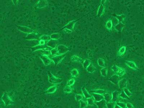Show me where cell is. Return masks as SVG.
<instances>
[{
	"mask_svg": "<svg viewBox=\"0 0 144 108\" xmlns=\"http://www.w3.org/2000/svg\"><path fill=\"white\" fill-rule=\"evenodd\" d=\"M124 92L129 97H131L132 95V93L130 92L129 89L128 88H125L124 89Z\"/></svg>",
	"mask_w": 144,
	"mask_h": 108,
	"instance_id": "60d3db41",
	"label": "cell"
},
{
	"mask_svg": "<svg viewBox=\"0 0 144 108\" xmlns=\"http://www.w3.org/2000/svg\"><path fill=\"white\" fill-rule=\"evenodd\" d=\"M93 93H97L100 94H104L108 93V91L106 90L102 89H98L97 90H93L92 91Z\"/></svg>",
	"mask_w": 144,
	"mask_h": 108,
	"instance_id": "d4e9b609",
	"label": "cell"
},
{
	"mask_svg": "<svg viewBox=\"0 0 144 108\" xmlns=\"http://www.w3.org/2000/svg\"><path fill=\"white\" fill-rule=\"evenodd\" d=\"M58 44V42L55 40H50L47 43V45L49 47L54 49L56 47Z\"/></svg>",
	"mask_w": 144,
	"mask_h": 108,
	"instance_id": "9a60e30c",
	"label": "cell"
},
{
	"mask_svg": "<svg viewBox=\"0 0 144 108\" xmlns=\"http://www.w3.org/2000/svg\"><path fill=\"white\" fill-rule=\"evenodd\" d=\"M101 73L102 76L103 77H106L108 74V68L107 67H104L101 70Z\"/></svg>",
	"mask_w": 144,
	"mask_h": 108,
	"instance_id": "f1b7e54d",
	"label": "cell"
},
{
	"mask_svg": "<svg viewBox=\"0 0 144 108\" xmlns=\"http://www.w3.org/2000/svg\"><path fill=\"white\" fill-rule=\"evenodd\" d=\"M80 101V107L81 108H86L88 107V102L86 101L81 100Z\"/></svg>",
	"mask_w": 144,
	"mask_h": 108,
	"instance_id": "d590c367",
	"label": "cell"
},
{
	"mask_svg": "<svg viewBox=\"0 0 144 108\" xmlns=\"http://www.w3.org/2000/svg\"><path fill=\"white\" fill-rule=\"evenodd\" d=\"M49 48H50V47H48V46L47 47V46H44V45H37V46L32 47V49L33 51H36V50H50ZM50 49H51V48H50Z\"/></svg>",
	"mask_w": 144,
	"mask_h": 108,
	"instance_id": "5bb4252c",
	"label": "cell"
},
{
	"mask_svg": "<svg viewBox=\"0 0 144 108\" xmlns=\"http://www.w3.org/2000/svg\"><path fill=\"white\" fill-rule=\"evenodd\" d=\"M125 26L124 24L120 22L117 25L114 27V28L116 30H117L118 32H121L122 31L123 28Z\"/></svg>",
	"mask_w": 144,
	"mask_h": 108,
	"instance_id": "603a6c76",
	"label": "cell"
},
{
	"mask_svg": "<svg viewBox=\"0 0 144 108\" xmlns=\"http://www.w3.org/2000/svg\"><path fill=\"white\" fill-rule=\"evenodd\" d=\"M39 35L37 33H33L29 34L27 35L26 39L28 40H38L40 38Z\"/></svg>",
	"mask_w": 144,
	"mask_h": 108,
	"instance_id": "30bf717a",
	"label": "cell"
},
{
	"mask_svg": "<svg viewBox=\"0 0 144 108\" xmlns=\"http://www.w3.org/2000/svg\"><path fill=\"white\" fill-rule=\"evenodd\" d=\"M109 80L115 85H117L119 83L120 81V77L116 74L112 75L110 78Z\"/></svg>",
	"mask_w": 144,
	"mask_h": 108,
	"instance_id": "8fae6325",
	"label": "cell"
},
{
	"mask_svg": "<svg viewBox=\"0 0 144 108\" xmlns=\"http://www.w3.org/2000/svg\"><path fill=\"white\" fill-rule=\"evenodd\" d=\"M57 48L58 50V53L60 54H65L70 50V49L68 47L63 45H59Z\"/></svg>",
	"mask_w": 144,
	"mask_h": 108,
	"instance_id": "52a82bcc",
	"label": "cell"
},
{
	"mask_svg": "<svg viewBox=\"0 0 144 108\" xmlns=\"http://www.w3.org/2000/svg\"><path fill=\"white\" fill-rule=\"evenodd\" d=\"M50 53H51V54L52 56H54V55H57V54H58L57 48L52 49L50 51Z\"/></svg>",
	"mask_w": 144,
	"mask_h": 108,
	"instance_id": "f6af8a7d",
	"label": "cell"
},
{
	"mask_svg": "<svg viewBox=\"0 0 144 108\" xmlns=\"http://www.w3.org/2000/svg\"><path fill=\"white\" fill-rule=\"evenodd\" d=\"M79 20V19L76 20H73L72 21H70L65 26H64L63 29H64L65 30H68L69 33L71 32L74 30V26L75 23Z\"/></svg>",
	"mask_w": 144,
	"mask_h": 108,
	"instance_id": "8992f818",
	"label": "cell"
},
{
	"mask_svg": "<svg viewBox=\"0 0 144 108\" xmlns=\"http://www.w3.org/2000/svg\"><path fill=\"white\" fill-rule=\"evenodd\" d=\"M115 17L118 19L119 22L122 23H124L125 20V16L124 14H122L120 15H116Z\"/></svg>",
	"mask_w": 144,
	"mask_h": 108,
	"instance_id": "4316f807",
	"label": "cell"
},
{
	"mask_svg": "<svg viewBox=\"0 0 144 108\" xmlns=\"http://www.w3.org/2000/svg\"><path fill=\"white\" fill-rule=\"evenodd\" d=\"M119 97L124 99H129V97L125 93L124 90L122 91L120 94Z\"/></svg>",
	"mask_w": 144,
	"mask_h": 108,
	"instance_id": "ee69618b",
	"label": "cell"
},
{
	"mask_svg": "<svg viewBox=\"0 0 144 108\" xmlns=\"http://www.w3.org/2000/svg\"><path fill=\"white\" fill-rule=\"evenodd\" d=\"M47 0H40L36 4V7L38 8H43L47 6Z\"/></svg>",
	"mask_w": 144,
	"mask_h": 108,
	"instance_id": "ffe728a7",
	"label": "cell"
},
{
	"mask_svg": "<svg viewBox=\"0 0 144 108\" xmlns=\"http://www.w3.org/2000/svg\"><path fill=\"white\" fill-rule=\"evenodd\" d=\"M66 55V54L57 55V56L52 57L51 59H52V61L54 62L55 65L56 66L61 62V61L63 60V59L65 58Z\"/></svg>",
	"mask_w": 144,
	"mask_h": 108,
	"instance_id": "277c9868",
	"label": "cell"
},
{
	"mask_svg": "<svg viewBox=\"0 0 144 108\" xmlns=\"http://www.w3.org/2000/svg\"><path fill=\"white\" fill-rule=\"evenodd\" d=\"M50 37L51 39L56 40L60 38L61 35L58 33H53L50 35Z\"/></svg>",
	"mask_w": 144,
	"mask_h": 108,
	"instance_id": "836d02e7",
	"label": "cell"
},
{
	"mask_svg": "<svg viewBox=\"0 0 144 108\" xmlns=\"http://www.w3.org/2000/svg\"><path fill=\"white\" fill-rule=\"evenodd\" d=\"M50 36L47 35H44L40 37V40H43L45 41H49L50 40Z\"/></svg>",
	"mask_w": 144,
	"mask_h": 108,
	"instance_id": "8d00e7d4",
	"label": "cell"
},
{
	"mask_svg": "<svg viewBox=\"0 0 144 108\" xmlns=\"http://www.w3.org/2000/svg\"><path fill=\"white\" fill-rule=\"evenodd\" d=\"M45 42H46L43 40H40V41H39V45H45Z\"/></svg>",
	"mask_w": 144,
	"mask_h": 108,
	"instance_id": "681fc988",
	"label": "cell"
},
{
	"mask_svg": "<svg viewBox=\"0 0 144 108\" xmlns=\"http://www.w3.org/2000/svg\"><path fill=\"white\" fill-rule=\"evenodd\" d=\"M111 20H112V22L113 25L114 27H115V26H116V25H117L118 23H120L118 19H117L115 17H113Z\"/></svg>",
	"mask_w": 144,
	"mask_h": 108,
	"instance_id": "ab89813d",
	"label": "cell"
},
{
	"mask_svg": "<svg viewBox=\"0 0 144 108\" xmlns=\"http://www.w3.org/2000/svg\"><path fill=\"white\" fill-rule=\"evenodd\" d=\"M1 99L2 101L4 102L5 105L6 106L11 105L14 103V101L9 97L7 93L6 92L3 93Z\"/></svg>",
	"mask_w": 144,
	"mask_h": 108,
	"instance_id": "3957f363",
	"label": "cell"
},
{
	"mask_svg": "<svg viewBox=\"0 0 144 108\" xmlns=\"http://www.w3.org/2000/svg\"><path fill=\"white\" fill-rule=\"evenodd\" d=\"M57 89V86H52L49 87L46 91H45V93L46 94H52L56 91Z\"/></svg>",
	"mask_w": 144,
	"mask_h": 108,
	"instance_id": "ac0fdd59",
	"label": "cell"
},
{
	"mask_svg": "<svg viewBox=\"0 0 144 108\" xmlns=\"http://www.w3.org/2000/svg\"><path fill=\"white\" fill-rule=\"evenodd\" d=\"M70 73L72 76L77 77L79 75V72L77 69L74 68L70 71Z\"/></svg>",
	"mask_w": 144,
	"mask_h": 108,
	"instance_id": "1f68e13d",
	"label": "cell"
},
{
	"mask_svg": "<svg viewBox=\"0 0 144 108\" xmlns=\"http://www.w3.org/2000/svg\"><path fill=\"white\" fill-rule=\"evenodd\" d=\"M39 51H41L44 54V55H46V56H48L51 54V53L49 50H41Z\"/></svg>",
	"mask_w": 144,
	"mask_h": 108,
	"instance_id": "bcb514c9",
	"label": "cell"
},
{
	"mask_svg": "<svg viewBox=\"0 0 144 108\" xmlns=\"http://www.w3.org/2000/svg\"><path fill=\"white\" fill-rule=\"evenodd\" d=\"M113 23L111 20H109L107 21L106 23L107 29L109 30H111L113 27Z\"/></svg>",
	"mask_w": 144,
	"mask_h": 108,
	"instance_id": "4dcf8cb0",
	"label": "cell"
},
{
	"mask_svg": "<svg viewBox=\"0 0 144 108\" xmlns=\"http://www.w3.org/2000/svg\"><path fill=\"white\" fill-rule=\"evenodd\" d=\"M104 4L101 3V4L99 6L97 14V16L98 17H100L104 14L105 8Z\"/></svg>",
	"mask_w": 144,
	"mask_h": 108,
	"instance_id": "7c38bea8",
	"label": "cell"
},
{
	"mask_svg": "<svg viewBox=\"0 0 144 108\" xmlns=\"http://www.w3.org/2000/svg\"><path fill=\"white\" fill-rule=\"evenodd\" d=\"M40 57L45 66L49 65L52 62V59H50L48 56L46 55H41L40 56Z\"/></svg>",
	"mask_w": 144,
	"mask_h": 108,
	"instance_id": "ba28073f",
	"label": "cell"
},
{
	"mask_svg": "<svg viewBox=\"0 0 144 108\" xmlns=\"http://www.w3.org/2000/svg\"><path fill=\"white\" fill-rule=\"evenodd\" d=\"M75 97L76 101H79L81 100H82V99L83 98V95L81 94H76L75 96Z\"/></svg>",
	"mask_w": 144,
	"mask_h": 108,
	"instance_id": "7bdbcfd3",
	"label": "cell"
},
{
	"mask_svg": "<svg viewBox=\"0 0 144 108\" xmlns=\"http://www.w3.org/2000/svg\"><path fill=\"white\" fill-rule=\"evenodd\" d=\"M106 102L104 99L99 102H97L96 104L98 108H104L106 106Z\"/></svg>",
	"mask_w": 144,
	"mask_h": 108,
	"instance_id": "d6986e66",
	"label": "cell"
},
{
	"mask_svg": "<svg viewBox=\"0 0 144 108\" xmlns=\"http://www.w3.org/2000/svg\"><path fill=\"white\" fill-rule=\"evenodd\" d=\"M81 90H82V93H83V94L85 98L86 99H88V98H90L92 97L91 95L90 94L88 90H86V89L85 88H81Z\"/></svg>",
	"mask_w": 144,
	"mask_h": 108,
	"instance_id": "7402d4cb",
	"label": "cell"
},
{
	"mask_svg": "<svg viewBox=\"0 0 144 108\" xmlns=\"http://www.w3.org/2000/svg\"><path fill=\"white\" fill-rule=\"evenodd\" d=\"M75 83V79L74 78H71L70 79L68 80V82H67V86H72V85L74 84Z\"/></svg>",
	"mask_w": 144,
	"mask_h": 108,
	"instance_id": "b9f144b4",
	"label": "cell"
},
{
	"mask_svg": "<svg viewBox=\"0 0 144 108\" xmlns=\"http://www.w3.org/2000/svg\"><path fill=\"white\" fill-rule=\"evenodd\" d=\"M116 104L118 105L120 107H122V108H125V107H126V104L125 102H117L116 103Z\"/></svg>",
	"mask_w": 144,
	"mask_h": 108,
	"instance_id": "7dc6e473",
	"label": "cell"
},
{
	"mask_svg": "<svg viewBox=\"0 0 144 108\" xmlns=\"http://www.w3.org/2000/svg\"><path fill=\"white\" fill-rule=\"evenodd\" d=\"M17 28L18 30L23 33H27L29 34L31 33H35V32L34 30H32L30 28L28 27H26L25 26H17Z\"/></svg>",
	"mask_w": 144,
	"mask_h": 108,
	"instance_id": "5b68a950",
	"label": "cell"
},
{
	"mask_svg": "<svg viewBox=\"0 0 144 108\" xmlns=\"http://www.w3.org/2000/svg\"><path fill=\"white\" fill-rule=\"evenodd\" d=\"M63 90L66 93H70L72 92L73 89L70 86H67L63 88Z\"/></svg>",
	"mask_w": 144,
	"mask_h": 108,
	"instance_id": "e575fe53",
	"label": "cell"
},
{
	"mask_svg": "<svg viewBox=\"0 0 144 108\" xmlns=\"http://www.w3.org/2000/svg\"><path fill=\"white\" fill-rule=\"evenodd\" d=\"M98 65L101 67L104 68L105 67V62L104 59L101 58H99L98 59Z\"/></svg>",
	"mask_w": 144,
	"mask_h": 108,
	"instance_id": "f546056e",
	"label": "cell"
},
{
	"mask_svg": "<svg viewBox=\"0 0 144 108\" xmlns=\"http://www.w3.org/2000/svg\"><path fill=\"white\" fill-rule=\"evenodd\" d=\"M116 104L115 102H110L107 103L106 106L107 108H115Z\"/></svg>",
	"mask_w": 144,
	"mask_h": 108,
	"instance_id": "f35d334b",
	"label": "cell"
},
{
	"mask_svg": "<svg viewBox=\"0 0 144 108\" xmlns=\"http://www.w3.org/2000/svg\"><path fill=\"white\" fill-rule=\"evenodd\" d=\"M126 50V47L125 46H123L121 47L119 50L118 53V55L119 56H121L125 53Z\"/></svg>",
	"mask_w": 144,
	"mask_h": 108,
	"instance_id": "83f0119b",
	"label": "cell"
},
{
	"mask_svg": "<svg viewBox=\"0 0 144 108\" xmlns=\"http://www.w3.org/2000/svg\"><path fill=\"white\" fill-rule=\"evenodd\" d=\"M119 86L120 89H124L127 86V80L126 79H123L119 81Z\"/></svg>",
	"mask_w": 144,
	"mask_h": 108,
	"instance_id": "4fadbf2b",
	"label": "cell"
},
{
	"mask_svg": "<svg viewBox=\"0 0 144 108\" xmlns=\"http://www.w3.org/2000/svg\"><path fill=\"white\" fill-rule=\"evenodd\" d=\"M120 94V93L117 90L114 91L112 93V100L113 102H116L118 101Z\"/></svg>",
	"mask_w": 144,
	"mask_h": 108,
	"instance_id": "e0dca14e",
	"label": "cell"
},
{
	"mask_svg": "<svg viewBox=\"0 0 144 108\" xmlns=\"http://www.w3.org/2000/svg\"><path fill=\"white\" fill-rule=\"evenodd\" d=\"M91 63V61L90 59H86V60H84V62L83 63L84 68V69H86Z\"/></svg>",
	"mask_w": 144,
	"mask_h": 108,
	"instance_id": "d6a6232c",
	"label": "cell"
},
{
	"mask_svg": "<svg viewBox=\"0 0 144 108\" xmlns=\"http://www.w3.org/2000/svg\"><path fill=\"white\" fill-rule=\"evenodd\" d=\"M94 100V98L92 97L90 98L87 99V102H88V105H90V106L94 105L95 103Z\"/></svg>",
	"mask_w": 144,
	"mask_h": 108,
	"instance_id": "74e56055",
	"label": "cell"
},
{
	"mask_svg": "<svg viewBox=\"0 0 144 108\" xmlns=\"http://www.w3.org/2000/svg\"><path fill=\"white\" fill-rule=\"evenodd\" d=\"M111 69L115 74L118 75L120 77L124 76L126 73L124 68L119 67L116 65H114L111 67Z\"/></svg>",
	"mask_w": 144,
	"mask_h": 108,
	"instance_id": "6da1fadb",
	"label": "cell"
},
{
	"mask_svg": "<svg viewBox=\"0 0 144 108\" xmlns=\"http://www.w3.org/2000/svg\"><path fill=\"white\" fill-rule=\"evenodd\" d=\"M48 75L49 77V81L50 83L54 84H59L63 81L62 79L56 77L50 71L48 72Z\"/></svg>",
	"mask_w": 144,
	"mask_h": 108,
	"instance_id": "7a4b0ae2",
	"label": "cell"
},
{
	"mask_svg": "<svg viewBox=\"0 0 144 108\" xmlns=\"http://www.w3.org/2000/svg\"><path fill=\"white\" fill-rule=\"evenodd\" d=\"M124 62L126 66L130 68L133 70H138V67L134 62L133 61H126Z\"/></svg>",
	"mask_w": 144,
	"mask_h": 108,
	"instance_id": "9c48e42d",
	"label": "cell"
},
{
	"mask_svg": "<svg viewBox=\"0 0 144 108\" xmlns=\"http://www.w3.org/2000/svg\"><path fill=\"white\" fill-rule=\"evenodd\" d=\"M71 59L72 61L80 62V63H83L84 61L83 59L80 58L78 56H76V55H74V56H72L71 57Z\"/></svg>",
	"mask_w": 144,
	"mask_h": 108,
	"instance_id": "44dd1931",
	"label": "cell"
},
{
	"mask_svg": "<svg viewBox=\"0 0 144 108\" xmlns=\"http://www.w3.org/2000/svg\"><path fill=\"white\" fill-rule=\"evenodd\" d=\"M92 95L94 100L96 102L100 101L104 99V97L102 95L95 93H92Z\"/></svg>",
	"mask_w": 144,
	"mask_h": 108,
	"instance_id": "2e32d148",
	"label": "cell"
},
{
	"mask_svg": "<svg viewBox=\"0 0 144 108\" xmlns=\"http://www.w3.org/2000/svg\"><path fill=\"white\" fill-rule=\"evenodd\" d=\"M104 100L107 103L110 102L112 99V95L108 93H107L104 94Z\"/></svg>",
	"mask_w": 144,
	"mask_h": 108,
	"instance_id": "484cf974",
	"label": "cell"
},
{
	"mask_svg": "<svg viewBox=\"0 0 144 108\" xmlns=\"http://www.w3.org/2000/svg\"><path fill=\"white\" fill-rule=\"evenodd\" d=\"M96 70L97 69H96V68L93 65L92 63L86 68L87 71L90 73H93L95 71H96Z\"/></svg>",
	"mask_w": 144,
	"mask_h": 108,
	"instance_id": "cb8c5ba5",
	"label": "cell"
},
{
	"mask_svg": "<svg viewBox=\"0 0 144 108\" xmlns=\"http://www.w3.org/2000/svg\"><path fill=\"white\" fill-rule=\"evenodd\" d=\"M115 108H122V107H120L118 105H117V104H116L115 106Z\"/></svg>",
	"mask_w": 144,
	"mask_h": 108,
	"instance_id": "f907efd6",
	"label": "cell"
},
{
	"mask_svg": "<svg viewBox=\"0 0 144 108\" xmlns=\"http://www.w3.org/2000/svg\"><path fill=\"white\" fill-rule=\"evenodd\" d=\"M126 107L128 108H134L133 105L130 103H126Z\"/></svg>",
	"mask_w": 144,
	"mask_h": 108,
	"instance_id": "c3c4849f",
	"label": "cell"
}]
</instances>
